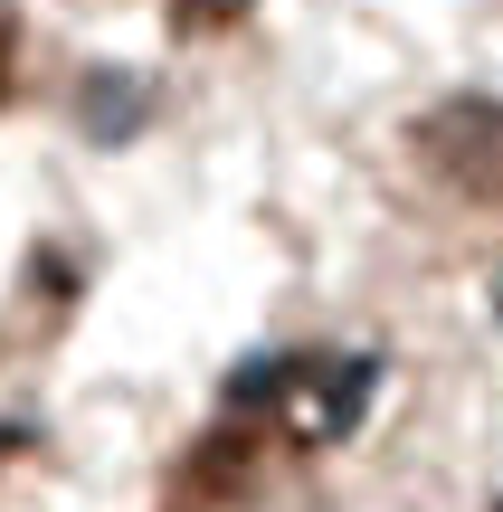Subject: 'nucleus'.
Segmentation results:
<instances>
[{
    "label": "nucleus",
    "mask_w": 503,
    "mask_h": 512,
    "mask_svg": "<svg viewBox=\"0 0 503 512\" xmlns=\"http://www.w3.org/2000/svg\"><path fill=\"white\" fill-rule=\"evenodd\" d=\"M418 152L447 190L466 200H503V105L494 95H447L418 114Z\"/></svg>",
    "instance_id": "nucleus-1"
}]
</instances>
